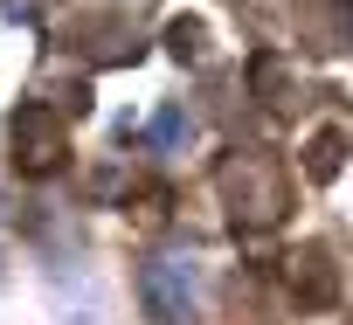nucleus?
I'll return each mask as SVG.
<instances>
[{
    "instance_id": "1",
    "label": "nucleus",
    "mask_w": 353,
    "mask_h": 325,
    "mask_svg": "<svg viewBox=\"0 0 353 325\" xmlns=\"http://www.w3.org/2000/svg\"><path fill=\"white\" fill-rule=\"evenodd\" d=\"M215 180H222V201H229V215H236V229H243V235L277 229V222H284V208H291L284 167H277L270 152H229Z\"/></svg>"
},
{
    "instance_id": "2",
    "label": "nucleus",
    "mask_w": 353,
    "mask_h": 325,
    "mask_svg": "<svg viewBox=\"0 0 353 325\" xmlns=\"http://www.w3.org/2000/svg\"><path fill=\"white\" fill-rule=\"evenodd\" d=\"M139 304L152 325H188L201 311V256L194 249H152L139 263Z\"/></svg>"
},
{
    "instance_id": "3",
    "label": "nucleus",
    "mask_w": 353,
    "mask_h": 325,
    "mask_svg": "<svg viewBox=\"0 0 353 325\" xmlns=\"http://www.w3.org/2000/svg\"><path fill=\"white\" fill-rule=\"evenodd\" d=\"M14 167L28 180H42V174L63 167V111L56 104H21L14 111Z\"/></svg>"
},
{
    "instance_id": "4",
    "label": "nucleus",
    "mask_w": 353,
    "mask_h": 325,
    "mask_svg": "<svg viewBox=\"0 0 353 325\" xmlns=\"http://www.w3.org/2000/svg\"><path fill=\"white\" fill-rule=\"evenodd\" d=\"M284 263H291V291H298V304H332V297H339V277H332V256H325L319 242L291 249Z\"/></svg>"
},
{
    "instance_id": "5",
    "label": "nucleus",
    "mask_w": 353,
    "mask_h": 325,
    "mask_svg": "<svg viewBox=\"0 0 353 325\" xmlns=\"http://www.w3.org/2000/svg\"><path fill=\"white\" fill-rule=\"evenodd\" d=\"M145 138H152L159 152H181V145L194 138V118H188L181 104H159V111H152V125H145Z\"/></svg>"
},
{
    "instance_id": "6",
    "label": "nucleus",
    "mask_w": 353,
    "mask_h": 325,
    "mask_svg": "<svg viewBox=\"0 0 353 325\" xmlns=\"http://www.w3.org/2000/svg\"><path fill=\"white\" fill-rule=\"evenodd\" d=\"M166 49L181 56V63H201V56H208V21H194V14L166 21Z\"/></svg>"
},
{
    "instance_id": "7",
    "label": "nucleus",
    "mask_w": 353,
    "mask_h": 325,
    "mask_svg": "<svg viewBox=\"0 0 353 325\" xmlns=\"http://www.w3.org/2000/svg\"><path fill=\"white\" fill-rule=\"evenodd\" d=\"M339 152H346V138H339V132H319V138L305 145V174H312L319 187H325V180L339 174Z\"/></svg>"
}]
</instances>
